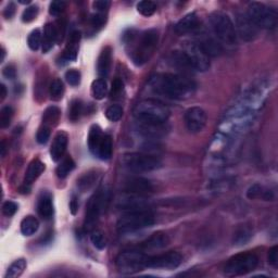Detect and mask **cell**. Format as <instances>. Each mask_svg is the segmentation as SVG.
<instances>
[{
    "mask_svg": "<svg viewBox=\"0 0 278 278\" xmlns=\"http://www.w3.org/2000/svg\"><path fill=\"white\" fill-rule=\"evenodd\" d=\"M149 86L157 95L172 100H186L196 92L197 85L188 76L180 74L162 73L150 78Z\"/></svg>",
    "mask_w": 278,
    "mask_h": 278,
    "instance_id": "6da1fadb",
    "label": "cell"
},
{
    "mask_svg": "<svg viewBox=\"0 0 278 278\" xmlns=\"http://www.w3.org/2000/svg\"><path fill=\"white\" fill-rule=\"evenodd\" d=\"M128 56L136 66L140 67L147 63L157 49L159 42V32L148 30L138 33L135 30H130L123 36Z\"/></svg>",
    "mask_w": 278,
    "mask_h": 278,
    "instance_id": "7a4b0ae2",
    "label": "cell"
},
{
    "mask_svg": "<svg viewBox=\"0 0 278 278\" xmlns=\"http://www.w3.org/2000/svg\"><path fill=\"white\" fill-rule=\"evenodd\" d=\"M170 114L168 106L156 99L142 100L134 109V117L143 125H163Z\"/></svg>",
    "mask_w": 278,
    "mask_h": 278,
    "instance_id": "3957f363",
    "label": "cell"
},
{
    "mask_svg": "<svg viewBox=\"0 0 278 278\" xmlns=\"http://www.w3.org/2000/svg\"><path fill=\"white\" fill-rule=\"evenodd\" d=\"M153 224V213L149 208H146V210L125 212L119 218L116 226L121 233H134L143 228L150 227Z\"/></svg>",
    "mask_w": 278,
    "mask_h": 278,
    "instance_id": "277c9868",
    "label": "cell"
},
{
    "mask_svg": "<svg viewBox=\"0 0 278 278\" xmlns=\"http://www.w3.org/2000/svg\"><path fill=\"white\" fill-rule=\"evenodd\" d=\"M111 192L108 187H103L90 198L86 207V216H85V229L92 231L99 217L104 214L109 206Z\"/></svg>",
    "mask_w": 278,
    "mask_h": 278,
    "instance_id": "5b68a950",
    "label": "cell"
},
{
    "mask_svg": "<svg viewBox=\"0 0 278 278\" xmlns=\"http://www.w3.org/2000/svg\"><path fill=\"white\" fill-rule=\"evenodd\" d=\"M210 24L218 40L226 45H235L237 42V33L232 19L222 11H214L210 14Z\"/></svg>",
    "mask_w": 278,
    "mask_h": 278,
    "instance_id": "8992f818",
    "label": "cell"
},
{
    "mask_svg": "<svg viewBox=\"0 0 278 278\" xmlns=\"http://www.w3.org/2000/svg\"><path fill=\"white\" fill-rule=\"evenodd\" d=\"M259 265V258L252 252H243L232 256L224 266V274L228 277L247 275Z\"/></svg>",
    "mask_w": 278,
    "mask_h": 278,
    "instance_id": "52a82bcc",
    "label": "cell"
},
{
    "mask_svg": "<svg viewBox=\"0 0 278 278\" xmlns=\"http://www.w3.org/2000/svg\"><path fill=\"white\" fill-rule=\"evenodd\" d=\"M149 256L141 251H124L115 260L116 269L124 275L136 274L147 269Z\"/></svg>",
    "mask_w": 278,
    "mask_h": 278,
    "instance_id": "ba28073f",
    "label": "cell"
},
{
    "mask_svg": "<svg viewBox=\"0 0 278 278\" xmlns=\"http://www.w3.org/2000/svg\"><path fill=\"white\" fill-rule=\"evenodd\" d=\"M122 162L127 170L135 173L151 172L162 167V161L158 157L146 153H127Z\"/></svg>",
    "mask_w": 278,
    "mask_h": 278,
    "instance_id": "9c48e42d",
    "label": "cell"
},
{
    "mask_svg": "<svg viewBox=\"0 0 278 278\" xmlns=\"http://www.w3.org/2000/svg\"><path fill=\"white\" fill-rule=\"evenodd\" d=\"M245 14L258 29L272 30L277 24V13L275 10L262 2H250Z\"/></svg>",
    "mask_w": 278,
    "mask_h": 278,
    "instance_id": "30bf717a",
    "label": "cell"
},
{
    "mask_svg": "<svg viewBox=\"0 0 278 278\" xmlns=\"http://www.w3.org/2000/svg\"><path fill=\"white\" fill-rule=\"evenodd\" d=\"M181 51L188 58V60L192 68L195 69V71L206 72L210 69V57L207 55L198 42H184L183 50Z\"/></svg>",
    "mask_w": 278,
    "mask_h": 278,
    "instance_id": "8fae6325",
    "label": "cell"
},
{
    "mask_svg": "<svg viewBox=\"0 0 278 278\" xmlns=\"http://www.w3.org/2000/svg\"><path fill=\"white\" fill-rule=\"evenodd\" d=\"M183 262V256L177 251H168L158 255L149 256L147 266L150 269L174 270Z\"/></svg>",
    "mask_w": 278,
    "mask_h": 278,
    "instance_id": "7c38bea8",
    "label": "cell"
},
{
    "mask_svg": "<svg viewBox=\"0 0 278 278\" xmlns=\"http://www.w3.org/2000/svg\"><path fill=\"white\" fill-rule=\"evenodd\" d=\"M208 116L206 111L200 106H191L185 113V124L191 134H198L203 131L207 125Z\"/></svg>",
    "mask_w": 278,
    "mask_h": 278,
    "instance_id": "4fadbf2b",
    "label": "cell"
},
{
    "mask_svg": "<svg viewBox=\"0 0 278 278\" xmlns=\"http://www.w3.org/2000/svg\"><path fill=\"white\" fill-rule=\"evenodd\" d=\"M116 207L119 210L128 212L136 210H146V208H149V203L143 196L125 192L124 195L117 198Z\"/></svg>",
    "mask_w": 278,
    "mask_h": 278,
    "instance_id": "5bb4252c",
    "label": "cell"
},
{
    "mask_svg": "<svg viewBox=\"0 0 278 278\" xmlns=\"http://www.w3.org/2000/svg\"><path fill=\"white\" fill-rule=\"evenodd\" d=\"M236 29L237 36L239 35L240 38L245 41L253 40L258 36V28L254 25V23L251 21L248 15L245 13H239L236 18Z\"/></svg>",
    "mask_w": 278,
    "mask_h": 278,
    "instance_id": "9a60e30c",
    "label": "cell"
},
{
    "mask_svg": "<svg viewBox=\"0 0 278 278\" xmlns=\"http://www.w3.org/2000/svg\"><path fill=\"white\" fill-rule=\"evenodd\" d=\"M125 192L145 197L152 194L153 185L150 180L143 177H132L125 183Z\"/></svg>",
    "mask_w": 278,
    "mask_h": 278,
    "instance_id": "2e32d148",
    "label": "cell"
},
{
    "mask_svg": "<svg viewBox=\"0 0 278 278\" xmlns=\"http://www.w3.org/2000/svg\"><path fill=\"white\" fill-rule=\"evenodd\" d=\"M69 141V136L66 132H59L50 147V156L52 161L58 162L63 158L64 153L67 151Z\"/></svg>",
    "mask_w": 278,
    "mask_h": 278,
    "instance_id": "e0dca14e",
    "label": "cell"
},
{
    "mask_svg": "<svg viewBox=\"0 0 278 278\" xmlns=\"http://www.w3.org/2000/svg\"><path fill=\"white\" fill-rule=\"evenodd\" d=\"M199 18L196 13H188L183 19H180L175 25V32L178 35H186L194 33L195 31L199 29Z\"/></svg>",
    "mask_w": 278,
    "mask_h": 278,
    "instance_id": "ac0fdd59",
    "label": "cell"
},
{
    "mask_svg": "<svg viewBox=\"0 0 278 278\" xmlns=\"http://www.w3.org/2000/svg\"><path fill=\"white\" fill-rule=\"evenodd\" d=\"M170 244V238L167 234L162 232H158L152 234L150 237L147 238L145 242L140 243V248L145 251L160 250Z\"/></svg>",
    "mask_w": 278,
    "mask_h": 278,
    "instance_id": "d6986e66",
    "label": "cell"
},
{
    "mask_svg": "<svg viewBox=\"0 0 278 278\" xmlns=\"http://www.w3.org/2000/svg\"><path fill=\"white\" fill-rule=\"evenodd\" d=\"M79 41H81V33L78 31H74L69 37L68 44L64 52L62 55V60L69 61H75L78 49H79Z\"/></svg>",
    "mask_w": 278,
    "mask_h": 278,
    "instance_id": "ffe728a7",
    "label": "cell"
},
{
    "mask_svg": "<svg viewBox=\"0 0 278 278\" xmlns=\"http://www.w3.org/2000/svg\"><path fill=\"white\" fill-rule=\"evenodd\" d=\"M37 212L41 218L44 220H50L55 212L52 202V196L50 192L42 191L37 202Z\"/></svg>",
    "mask_w": 278,
    "mask_h": 278,
    "instance_id": "44dd1931",
    "label": "cell"
},
{
    "mask_svg": "<svg viewBox=\"0 0 278 278\" xmlns=\"http://www.w3.org/2000/svg\"><path fill=\"white\" fill-rule=\"evenodd\" d=\"M170 62L180 72V75L187 76V74L195 72V69L192 68L188 58L186 57L183 51H173L170 57Z\"/></svg>",
    "mask_w": 278,
    "mask_h": 278,
    "instance_id": "7402d4cb",
    "label": "cell"
},
{
    "mask_svg": "<svg viewBox=\"0 0 278 278\" xmlns=\"http://www.w3.org/2000/svg\"><path fill=\"white\" fill-rule=\"evenodd\" d=\"M46 167L40 160L35 159L32 161L29 165L28 170H26L25 177H24V185L30 186L34 183V181L39 177V176L44 173Z\"/></svg>",
    "mask_w": 278,
    "mask_h": 278,
    "instance_id": "603a6c76",
    "label": "cell"
},
{
    "mask_svg": "<svg viewBox=\"0 0 278 278\" xmlns=\"http://www.w3.org/2000/svg\"><path fill=\"white\" fill-rule=\"evenodd\" d=\"M112 64V49L110 46L104 47L98 58V74L101 77L109 75Z\"/></svg>",
    "mask_w": 278,
    "mask_h": 278,
    "instance_id": "cb8c5ba5",
    "label": "cell"
},
{
    "mask_svg": "<svg viewBox=\"0 0 278 278\" xmlns=\"http://www.w3.org/2000/svg\"><path fill=\"white\" fill-rule=\"evenodd\" d=\"M104 137V134L98 125H93L90 127L89 135H88V148L90 152L96 157H97L99 147L101 145V142H103Z\"/></svg>",
    "mask_w": 278,
    "mask_h": 278,
    "instance_id": "d4e9b609",
    "label": "cell"
},
{
    "mask_svg": "<svg viewBox=\"0 0 278 278\" xmlns=\"http://www.w3.org/2000/svg\"><path fill=\"white\" fill-rule=\"evenodd\" d=\"M201 46V48L208 57H217L222 55L223 48L221 44H218V41L212 37L206 35L203 38L198 42Z\"/></svg>",
    "mask_w": 278,
    "mask_h": 278,
    "instance_id": "484cf974",
    "label": "cell"
},
{
    "mask_svg": "<svg viewBox=\"0 0 278 278\" xmlns=\"http://www.w3.org/2000/svg\"><path fill=\"white\" fill-rule=\"evenodd\" d=\"M57 41L56 26L52 23H47L44 28V37H42V52L47 53Z\"/></svg>",
    "mask_w": 278,
    "mask_h": 278,
    "instance_id": "4316f807",
    "label": "cell"
},
{
    "mask_svg": "<svg viewBox=\"0 0 278 278\" xmlns=\"http://www.w3.org/2000/svg\"><path fill=\"white\" fill-rule=\"evenodd\" d=\"M99 176L100 174L98 173V171H96V170L88 171L87 173H85L78 178L77 180L78 189L82 192L88 191L89 189H92L94 185L96 184V181L99 179Z\"/></svg>",
    "mask_w": 278,
    "mask_h": 278,
    "instance_id": "83f0119b",
    "label": "cell"
},
{
    "mask_svg": "<svg viewBox=\"0 0 278 278\" xmlns=\"http://www.w3.org/2000/svg\"><path fill=\"white\" fill-rule=\"evenodd\" d=\"M61 116V111L56 105L48 106L45 110L44 114H42V123H44L45 126L50 127L56 126L58 124L59 120H60Z\"/></svg>",
    "mask_w": 278,
    "mask_h": 278,
    "instance_id": "f1b7e54d",
    "label": "cell"
},
{
    "mask_svg": "<svg viewBox=\"0 0 278 278\" xmlns=\"http://www.w3.org/2000/svg\"><path fill=\"white\" fill-rule=\"evenodd\" d=\"M39 228V222L33 215L25 216L22 222H21V233L24 236H32L34 235Z\"/></svg>",
    "mask_w": 278,
    "mask_h": 278,
    "instance_id": "f546056e",
    "label": "cell"
},
{
    "mask_svg": "<svg viewBox=\"0 0 278 278\" xmlns=\"http://www.w3.org/2000/svg\"><path fill=\"white\" fill-rule=\"evenodd\" d=\"M247 197L251 200L262 198V199H264L266 201H270L273 199V198H274V196H273L272 194V191L265 190L263 187L259 184H254L250 187L247 191Z\"/></svg>",
    "mask_w": 278,
    "mask_h": 278,
    "instance_id": "4dcf8cb0",
    "label": "cell"
},
{
    "mask_svg": "<svg viewBox=\"0 0 278 278\" xmlns=\"http://www.w3.org/2000/svg\"><path fill=\"white\" fill-rule=\"evenodd\" d=\"M108 94V86L104 78L95 79L92 84V95L96 100H103Z\"/></svg>",
    "mask_w": 278,
    "mask_h": 278,
    "instance_id": "1f68e13d",
    "label": "cell"
},
{
    "mask_svg": "<svg viewBox=\"0 0 278 278\" xmlns=\"http://www.w3.org/2000/svg\"><path fill=\"white\" fill-rule=\"evenodd\" d=\"M74 169H75V162L73 161L71 157H66L62 160V162L58 165L56 173L59 178L63 179L66 178Z\"/></svg>",
    "mask_w": 278,
    "mask_h": 278,
    "instance_id": "d6a6232c",
    "label": "cell"
},
{
    "mask_svg": "<svg viewBox=\"0 0 278 278\" xmlns=\"http://www.w3.org/2000/svg\"><path fill=\"white\" fill-rule=\"evenodd\" d=\"M28 263L25 259H19L14 261L13 263L9 266V269L6 273V278H17L23 274Z\"/></svg>",
    "mask_w": 278,
    "mask_h": 278,
    "instance_id": "836d02e7",
    "label": "cell"
},
{
    "mask_svg": "<svg viewBox=\"0 0 278 278\" xmlns=\"http://www.w3.org/2000/svg\"><path fill=\"white\" fill-rule=\"evenodd\" d=\"M64 84L60 78H55L49 85V95L50 99L53 101L61 100L64 95Z\"/></svg>",
    "mask_w": 278,
    "mask_h": 278,
    "instance_id": "e575fe53",
    "label": "cell"
},
{
    "mask_svg": "<svg viewBox=\"0 0 278 278\" xmlns=\"http://www.w3.org/2000/svg\"><path fill=\"white\" fill-rule=\"evenodd\" d=\"M111 156H112V139L109 135H105L104 134L103 142H101V145L99 147L97 157L101 160H104V161H106V160H109L111 158Z\"/></svg>",
    "mask_w": 278,
    "mask_h": 278,
    "instance_id": "d590c367",
    "label": "cell"
},
{
    "mask_svg": "<svg viewBox=\"0 0 278 278\" xmlns=\"http://www.w3.org/2000/svg\"><path fill=\"white\" fill-rule=\"evenodd\" d=\"M137 11L143 17H151L157 11V4L148 0H143L137 3Z\"/></svg>",
    "mask_w": 278,
    "mask_h": 278,
    "instance_id": "8d00e7d4",
    "label": "cell"
},
{
    "mask_svg": "<svg viewBox=\"0 0 278 278\" xmlns=\"http://www.w3.org/2000/svg\"><path fill=\"white\" fill-rule=\"evenodd\" d=\"M90 242H92V243L94 244V247L99 250H103L106 247L108 240H106L105 235L103 232L96 229V231H93L90 233Z\"/></svg>",
    "mask_w": 278,
    "mask_h": 278,
    "instance_id": "74e56055",
    "label": "cell"
},
{
    "mask_svg": "<svg viewBox=\"0 0 278 278\" xmlns=\"http://www.w3.org/2000/svg\"><path fill=\"white\" fill-rule=\"evenodd\" d=\"M83 113V104L81 100L75 99L73 100L71 103V105H70V110H69V119L71 120L72 122H76L79 120Z\"/></svg>",
    "mask_w": 278,
    "mask_h": 278,
    "instance_id": "f35d334b",
    "label": "cell"
},
{
    "mask_svg": "<svg viewBox=\"0 0 278 278\" xmlns=\"http://www.w3.org/2000/svg\"><path fill=\"white\" fill-rule=\"evenodd\" d=\"M13 113L14 111L11 105L3 106L1 111H0V127L7 128L10 124H11Z\"/></svg>",
    "mask_w": 278,
    "mask_h": 278,
    "instance_id": "ab89813d",
    "label": "cell"
},
{
    "mask_svg": "<svg viewBox=\"0 0 278 278\" xmlns=\"http://www.w3.org/2000/svg\"><path fill=\"white\" fill-rule=\"evenodd\" d=\"M41 32L39 29L34 30L32 33L29 35L28 38V45L33 51H36L39 49L40 45L42 44V36H41Z\"/></svg>",
    "mask_w": 278,
    "mask_h": 278,
    "instance_id": "60d3db41",
    "label": "cell"
},
{
    "mask_svg": "<svg viewBox=\"0 0 278 278\" xmlns=\"http://www.w3.org/2000/svg\"><path fill=\"white\" fill-rule=\"evenodd\" d=\"M251 237H252V232H251L249 228L247 227L239 228L236 234H235L234 243L238 245H243L247 243L251 239Z\"/></svg>",
    "mask_w": 278,
    "mask_h": 278,
    "instance_id": "b9f144b4",
    "label": "cell"
},
{
    "mask_svg": "<svg viewBox=\"0 0 278 278\" xmlns=\"http://www.w3.org/2000/svg\"><path fill=\"white\" fill-rule=\"evenodd\" d=\"M105 116L111 122L120 121L123 116V108L119 104H112L106 109Z\"/></svg>",
    "mask_w": 278,
    "mask_h": 278,
    "instance_id": "7bdbcfd3",
    "label": "cell"
},
{
    "mask_svg": "<svg viewBox=\"0 0 278 278\" xmlns=\"http://www.w3.org/2000/svg\"><path fill=\"white\" fill-rule=\"evenodd\" d=\"M66 79L71 86H77L81 83V72L75 69L69 70L66 73Z\"/></svg>",
    "mask_w": 278,
    "mask_h": 278,
    "instance_id": "ee69618b",
    "label": "cell"
},
{
    "mask_svg": "<svg viewBox=\"0 0 278 278\" xmlns=\"http://www.w3.org/2000/svg\"><path fill=\"white\" fill-rule=\"evenodd\" d=\"M51 135V131H50V127L48 126H41L38 132H37V135H36V140L40 145H45V143L49 140Z\"/></svg>",
    "mask_w": 278,
    "mask_h": 278,
    "instance_id": "f6af8a7d",
    "label": "cell"
},
{
    "mask_svg": "<svg viewBox=\"0 0 278 278\" xmlns=\"http://www.w3.org/2000/svg\"><path fill=\"white\" fill-rule=\"evenodd\" d=\"M37 14H38V7L37 6H30L26 8L22 14V21L24 23H30L35 20Z\"/></svg>",
    "mask_w": 278,
    "mask_h": 278,
    "instance_id": "bcb514c9",
    "label": "cell"
},
{
    "mask_svg": "<svg viewBox=\"0 0 278 278\" xmlns=\"http://www.w3.org/2000/svg\"><path fill=\"white\" fill-rule=\"evenodd\" d=\"M67 8L66 1H52L49 6V13L53 17H58L59 14H61L64 9Z\"/></svg>",
    "mask_w": 278,
    "mask_h": 278,
    "instance_id": "7dc6e473",
    "label": "cell"
},
{
    "mask_svg": "<svg viewBox=\"0 0 278 278\" xmlns=\"http://www.w3.org/2000/svg\"><path fill=\"white\" fill-rule=\"evenodd\" d=\"M18 208H19V207L15 202L6 201L2 206V213H3V215H6L8 217L13 216L15 213H17Z\"/></svg>",
    "mask_w": 278,
    "mask_h": 278,
    "instance_id": "c3c4849f",
    "label": "cell"
},
{
    "mask_svg": "<svg viewBox=\"0 0 278 278\" xmlns=\"http://www.w3.org/2000/svg\"><path fill=\"white\" fill-rule=\"evenodd\" d=\"M124 89V83L122 82V79L120 78H115L113 82H112V86H111V92L110 95L112 98H116L117 96H120L121 93Z\"/></svg>",
    "mask_w": 278,
    "mask_h": 278,
    "instance_id": "681fc988",
    "label": "cell"
},
{
    "mask_svg": "<svg viewBox=\"0 0 278 278\" xmlns=\"http://www.w3.org/2000/svg\"><path fill=\"white\" fill-rule=\"evenodd\" d=\"M106 22V13H100L97 12L96 14H93L90 18V23L94 28H103V26Z\"/></svg>",
    "mask_w": 278,
    "mask_h": 278,
    "instance_id": "f907efd6",
    "label": "cell"
},
{
    "mask_svg": "<svg viewBox=\"0 0 278 278\" xmlns=\"http://www.w3.org/2000/svg\"><path fill=\"white\" fill-rule=\"evenodd\" d=\"M111 6V2L108 0H97V1H94L93 7L97 12L100 13H106L108 12V9Z\"/></svg>",
    "mask_w": 278,
    "mask_h": 278,
    "instance_id": "816d5d0a",
    "label": "cell"
},
{
    "mask_svg": "<svg viewBox=\"0 0 278 278\" xmlns=\"http://www.w3.org/2000/svg\"><path fill=\"white\" fill-rule=\"evenodd\" d=\"M56 31H57V41H62L64 34H66V22L64 20H59L55 24Z\"/></svg>",
    "mask_w": 278,
    "mask_h": 278,
    "instance_id": "f5cc1de1",
    "label": "cell"
},
{
    "mask_svg": "<svg viewBox=\"0 0 278 278\" xmlns=\"http://www.w3.org/2000/svg\"><path fill=\"white\" fill-rule=\"evenodd\" d=\"M267 259H269V263L272 266H274V267L278 266V247L277 245H274V247H272L270 249Z\"/></svg>",
    "mask_w": 278,
    "mask_h": 278,
    "instance_id": "db71d44e",
    "label": "cell"
},
{
    "mask_svg": "<svg viewBox=\"0 0 278 278\" xmlns=\"http://www.w3.org/2000/svg\"><path fill=\"white\" fill-rule=\"evenodd\" d=\"M2 74L7 79H14L15 77H17V70H15L14 66L10 64V66H7L3 69Z\"/></svg>",
    "mask_w": 278,
    "mask_h": 278,
    "instance_id": "11a10c76",
    "label": "cell"
},
{
    "mask_svg": "<svg viewBox=\"0 0 278 278\" xmlns=\"http://www.w3.org/2000/svg\"><path fill=\"white\" fill-rule=\"evenodd\" d=\"M15 13V4L13 2H10L6 7L3 11V15L6 19H12V17Z\"/></svg>",
    "mask_w": 278,
    "mask_h": 278,
    "instance_id": "9f6ffc18",
    "label": "cell"
},
{
    "mask_svg": "<svg viewBox=\"0 0 278 278\" xmlns=\"http://www.w3.org/2000/svg\"><path fill=\"white\" fill-rule=\"evenodd\" d=\"M70 211H71L73 215H75L78 211V202L75 197H73L72 200L70 201Z\"/></svg>",
    "mask_w": 278,
    "mask_h": 278,
    "instance_id": "6f0895ef",
    "label": "cell"
},
{
    "mask_svg": "<svg viewBox=\"0 0 278 278\" xmlns=\"http://www.w3.org/2000/svg\"><path fill=\"white\" fill-rule=\"evenodd\" d=\"M7 87L3 84L0 85V101H3L7 97Z\"/></svg>",
    "mask_w": 278,
    "mask_h": 278,
    "instance_id": "680465c9",
    "label": "cell"
},
{
    "mask_svg": "<svg viewBox=\"0 0 278 278\" xmlns=\"http://www.w3.org/2000/svg\"><path fill=\"white\" fill-rule=\"evenodd\" d=\"M4 156H6V143H4V141L2 140L1 141V157L3 158Z\"/></svg>",
    "mask_w": 278,
    "mask_h": 278,
    "instance_id": "91938a15",
    "label": "cell"
},
{
    "mask_svg": "<svg viewBox=\"0 0 278 278\" xmlns=\"http://www.w3.org/2000/svg\"><path fill=\"white\" fill-rule=\"evenodd\" d=\"M4 57H6V50H4V48H1V58H0V62H3L4 61Z\"/></svg>",
    "mask_w": 278,
    "mask_h": 278,
    "instance_id": "94428289",
    "label": "cell"
},
{
    "mask_svg": "<svg viewBox=\"0 0 278 278\" xmlns=\"http://www.w3.org/2000/svg\"><path fill=\"white\" fill-rule=\"evenodd\" d=\"M19 2L22 3V4H29V3H31V0H19Z\"/></svg>",
    "mask_w": 278,
    "mask_h": 278,
    "instance_id": "6125c7cd",
    "label": "cell"
}]
</instances>
